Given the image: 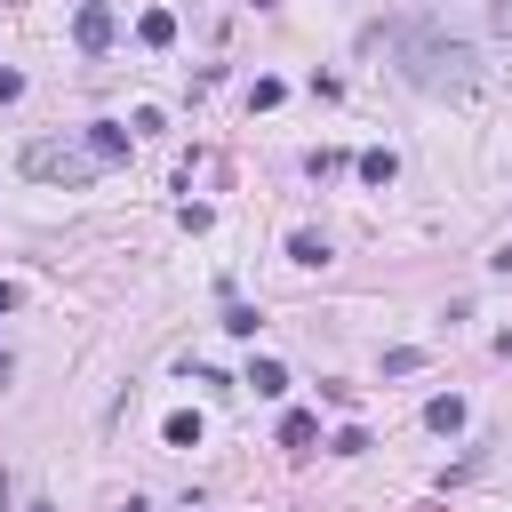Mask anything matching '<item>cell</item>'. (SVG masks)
Returning <instances> with one entry per match:
<instances>
[{
  "label": "cell",
  "instance_id": "obj_1",
  "mask_svg": "<svg viewBox=\"0 0 512 512\" xmlns=\"http://www.w3.org/2000/svg\"><path fill=\"white\" fill-rule=\"evenodd\" d=\"M472 48L464 40H440V32H416L408 48H400V72L416 80V88H432V96H464L472 88Z\"/></svg>",
  "mask_w": 512,
  "mask_h": 512
},
{
  "label": "cell",
  "instance_id": "obj_2",
  "mask_svg": "<svg viewBox=\"0 0 512 512\" xmlns=\"http://www.w3.org/2000/svg\"><path fill=\"white\" fill-rule=\"evenodd\" d=\"M32 184H88L104 160L88 152V144H64V136H40V144H24V160H16Z\"/></svg>",
  "mask_w": 512,
  "mask_h": 512
},
{
  "label": "cell",
  "instance_id": "obj_3",
  "mask_svg": "<svg viewBox=\"0 0 512 512\" xmlns=\"http://www.w3.org/2000/svg\"><path fill=\"white\" fill-rule=\"evenodd\" d=\"M112 32H120V24H112V0H80V16H72V48H80V56H104Z\"/></svg>",
  "mask_w": 512,
  "mask_h": 512
},
{
  "label": "cell",
  "instance_id": "obj_4",
  "mask_svg": "<svg viewBox=\"0 0 512 512\" xmlns=\"http://www.w3.org/2000/svg\"><path fill=\"white\" fill-rule=\"evenodd\" d=\"M88 152H96L104 168H120V160H128V128H112V120H96V128H88Z\"/></svg>",
  "mask_w": 512,
  "mask_h": 512
},
{
  "label": "cell",
  "instance_id": "obj_5",
  "mask_svg": "<svg viewBox=\"0 0 512 512\" xmlns=\"http://www.w3.org/2000/svg\"><path fill=\"white\" fill-rule=\"evenodd\" d=\"M136 40H144V48H168V40H176V16H168V8H144Z\"/></svg>",
  "mask_w": 512,
  "mask_h": 512
},
{
  "label": "cell",
  "instance_id": "obj_6",
  "mask_svg": "<svg viewBox=\"0 0 512 512\" xmlns=\"http://www.w3.org/2000/svg\"><path fill=\"white\" fill-rule=\"evenodd\" d=\"M240 384H256L264 400H280V392H288V368H280V360H256V368H248Z\"/></svg>",
  "mask_w": 512,
  "mask_h": 512
},
{
  "label": "cell",
  "instance_id": "obj_7",
  "mask_svg": "<svg viewBox=\"0 0 512 512\" xmlns=\"http://www.w3.org/2000/svg\"><path fill=\"white\" fill-rule=\"evenodd\" d=\"M424 424H432V432H464V400H456V392H440V400L424 408Z\"/></svg>",
  "mask_w": 512,
  "mask_h": 512
},
{
  "label": "cell",
  "instance_id": "obj_8",
  "mask_svg": "<svg viewBox=\"0 0 512 512\" xmlns=\"http://www.w3.org/2000/svg\"><path fill=\"white\" fill-rule=\"evenodd\" d=\"M312 440H320V424H312L304 408H288V416H280V448H312Z\"/></svg>",
  "mask_w": 512,
  "mask_h": 512
},
{
  "label": "cell",
  "instance_id": "obj_9",
  "mask_svg": "<svg viewBox=\"0 0 512 512\" xmlns=\"http://www.w3.org/2000/svg\"><path fill=\"white\" fill-rule=\"evenodd\" d=\"M392 176H400V160H392L384 144H376V152H360V184H392Z\"/></svg>",
  "mask_w": 512,
  "mask_h": 512
},
{
  "label": "cell",
  "instance_id": "obj_10",
  "mask_svg": "<svg viewBox=\"0 0 512 512\" xmlns=\"http://www.w3.org/2000/svg\"><path fill=\"white\" fill-rule=\"evenodd\" d=\"M288 256H296V264H328V240H320V232H288Z\"/></svg>",
  "mask_w": 512,
  "mask_h": 512
},
{
  "label": "cell",
  "instance_id": "obj_11",
  "mask_svg": "<svg viewBox=\"0 0 512 512\" xmlns=\"http://www.w3.org/2000/svg\"><path fill=\"white\" fill-rule=\"evenodd\" d=\"M224 328H232V336H256L264 320H256V304H240V296H232V304H224Z\"/></svg>",
  "mask_w": 512,
  "mask_h": 512
},
{
  "label": "cell",
  "instance_id": "obj_12",
  "mask_svg": "<svg viewBox=\"0 0 512 512\" xmlns=\"http://www.w3.org/2000/svg\"><path fill=\"white\" fill-rule=\"evenodd\" d=\"M160 432H168V448H200V416H168Z\"/></svg>",
  "mask_w": 512,
  "mask_h": 512
},
{
  "label": "cell",
  "instance_id": "obj_13",
  "mask_svg": "<svg viewBox=\"0 0 512 512\" xmlns=\"http://www.w3.org/2000/svg\"><path fill=\"white\" fill-rule=\"evenodd\" d=\"M408 368H424V352H416V344H400V352H384V376H408Z\"/></svg>",
  "mask_w": 512,
  "mask_h": 512
},
{
  "label": "cell",
  "instance_id": "obj_14",
  "mask_svg": "<svg viewBox=\"0 0 512 512\" xmlns=\"http://www.w3.org/2000/svg\"><path fill=\"white\" fill-rule=\"evenodd\" d=\"M488 24H496V40H512V0H496V8H488Z\"/></svg>",
  "mask_w": 512,
  "mask_h": 512
},
{
  "label": "cell",
  "instance_id": "obj_15",
  "mask_svg": "<svg viewBox=\"0 0 512 512\" xmlns=\"http://www.w3.org/2000/svg\"><path fill=\"white\" fill-rule=\"evenodd\" d=\"M24 96V72H0V104H16Z\"/></svg>",
  "mask_w": 512,
  "mask_h": 512
},
{
  "label": "cell",
  "instance_id": "obj_16",
  "mask_svg": "<svg viewBox=\"0 0 512 512\" xmlns=\"http://www.w3.org/2000/svg\"><path fill=\"white\" fill-rule=\"evenodd\" d=\"M0 312H16V288H8V280H0Z\"/></svg>",
  "mask_w": 512,
  "mask_h": 512
},
{
  "label": "cell",
  "instance_id": "obj_17",
  "mask_svg": "<svg viewBox=\"0 0 512 512\" xmlns=\"http://www.w3.org/2000/svg\"><path fill=\"white\" fill-rule=\"evenodd\" d=\"M0 512H8V472H0Z\"/></svg>",
  "mask_w": 512,
  "mask_h": 512
},
{
  "label": "cell",
  "instance_id": "obj_18",
  "mask_svg": "<svg viewBox=\"0 0 512 512\" xmlns=\"http://www.w3.org/2000/svg\"><path fill=\"white\" fill-rule=\"evenodd\" d=\"M24 512H56V504H24Z\"/></svg>",
  "mask_w": 512,
  "mask_h": 512
}]
</instances>
